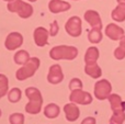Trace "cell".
<instances>
[{"instance_id":"obj_1","label":"cell","mask_w":125,"mask_h":124,"mask_svg":"<svg viewBox=\"0 0 125 124\" xmlns=\"http://www.w3.org/2000/svg\"><path fill=\"white\" fill-rule=\"evenodd\" d=\"M25 94L29 98V103L25 107V111L30 114H37L41 112L42 104H43V98L37 88L30 87L25 90Z\"/></svg>"},{"instance_id":"obj_2","label":"cell","mask_w":125,"mask_h":124,"mask_svg":"<svg viewBox=\"0 0 125 124\" xmlns=\"http://www.w3.org/2000/svg\"><path fill=\"white\" fill-rule=\"evenodd\" d=\"M78 50L75 46H67V45H59L55 46L50 51V56L54 61L59 59H67V61H73L77 57Z\"/></svg>"},{"instance_id":"obj_3","label":"cell","mask_w":125,"mask_h":124,"mask_svg":"<svg viewBox=\"0 0 125 124\" xmlns=\"http://www.w3.org/2000/svg\"><path fill=\"white\" fill-rule=\"evenodd\" d=\"M40 59L37 57H33V58L29 59L28 63H25L24 65H22V67L20 69H18L15 77L18 80H25V79L32 77L33 75L36 72V70L40 67Z\"/></svg>"},{"instance_id":"obj_4","label":"cell","mask_w":125,"mask_h":124,"mask_svg":"<svg viewBox=\"0 0 125 124\" xmlns=\"http://www.w3.org/2000/svg\"><path fill=\"white\" fill-rule=\"evenodd\" d=\"M8 10L10 12H17L20 18L28 19L33 14V7L22 0H13L8 3Z\"/></svg>"},{"instance_id":"obj_5","label":"cell","mask_w":125,"mask_h":124,"mask_svg":"<svg viewBox=\"0 0 125 124\" xmlns=\"http://www.w3.org/2000/svg\"><path fill=\"white\" fill-rule=\"evenodd\" d=\"M111 91H112V86H111L110 81L106 79L99 80L94 85V97L99 100L109 99Z\"/></svg>"},{"instance_id":"obj_6","label":"cell","mask_w":125,"mask_h":124,"mask_svg":"<svg viewBox=\"0 0 125 124\" xmlns=\"http://www.w3.org/2000/svg\"><path fill=\"white\" fill-rule=\"evenodd\" d=\"M69 100L77 104H90L92 102V97L89 92L82 91L81 89H76L71 91Z\"/></svg>"},{"instance_id":"obj_7","label":"cell","mask_w":125,"mask_h":124,"mask_svg":"<svg viewBox=\"0 0 125 124\" xmlns=\"http://www.w3.org/2000/svg\"><path fill=\"white\" fill-rule=\"evenodd\" d=\"M65 30L70 36H80V34H81V20H80V18L71 17L65 24Z\"/></svg>"},{"instance_id":"obj_8","label":"cell","mask_w":125,"mask_h":124,"mask_svg":"<svg viewBox=\"0 0 125 124\" xmlns=\"http://www.w3.org/2000/svg\"><path fill=\"white\" fill-rule=\"evenodd\" d=\"M23 44V36L19 32H11L4 41V46L9 51H14Z\"/></svg>"},{"instance_id":"obj_9","label":"cell","mask_w":125,"mask_h":124,"mask_svg":"<svg viewBox=\"0 0 125 124\" xmlns=\"http://www.w3.org/2000/svg\"><path fill=\"white\" fill-rule=\"evenodd\" d=\"M64 79V74H62V67L57 64L51 66L50 67V72L47 75V80L52 85H57V83H62Z\"/></svg>"},{"instance_id":"obj_10","label":"cell","mask_w":125,"mask_h":124,"mask_svg":"<svg viewBox=\"0 0 125 124\" xmlns=\"http://www.w3.org/2000/svg\"><path fill=\"white\" fill-rule=\"evenodd\" d=\"M34 36V42L37 46L43 47V46L47 45L48 44V36H50V31H47L45 28H36L33 33Z\"/></svg>"},{"instance_id":"obj_11","label":"cell","mask_w":125,"mask_h":124,"mask_svg":"<svg viewBox=\"0 0 125 124\" xmlns=\"http://www.w3.org/2000/svg\"><path fill=\"white\" fill-rule=\"evenodd\" d=\"M105 35L112 41H120L124 36V30L114 23H110L105 28Z\"/></svg>"},{"instance_id":"obj_12","label":"cell","mask_w":125,"mask_h":124,"mask_svg":"<svg viewBox=\"0 0 125 124\" xmlns=\"http://www.w3.org/2000/svg\"><path fill=\"white\" fill-rule=\"evenodd\" d=\"M84 20L91 25V28H97L102 30V21L100 14L94 10H88L84 12Z\"/></svg>"},{"instance_id":"obj_13","label":"cell","mask_w":125,"mask_h":124,"mask_svg":"<svg viewBox=\"0 0 125 124\" xmlns=\"http://www.w3.org/2000/svg\"><path fill=\"white\" fill-rule=\"evenodd\" d=\"M71 8L70 3L67 1H62V0H51L48 3V9L52 13H59L68 11Z\"/></svg>"},{"instance_id":"obj_14","label":"cell","mask_w":125,"mask_h":124,"mask_svg":"<svg viewBox=\"0 0 125 124\" xmlns=\"http://www.w3.org/2000/svg\"><path fill=\"white\" fill-rule=\"evenodd\" d=\"M64 112H65V115H66V119L70 122H73L76 121L80 115V111H79V108L75 104V103H68L64 107Z\"/></svg>"},{"instance_id":"obj_15","label":"cell","mask_w":125,"mask_h":124,"mask_svg":"<svg viewBox=\"0 0 125 124\" xmlns=\"http://www.w3.org/2000/svg\"><path fill=\"white\" fill-rule=\"evenodd\" d=\"M109 101L111 103V109L113 110V112L115 111H121L123 110L125 111V101H122L121 97L116 93H112L109 97Z\"/></svg>"},{"instance_id":"obj_16","label":"cell","mask_w":125,"mask_h":124,"mask_svg":"<svg viewBox=\"0 0 125 124\" xmlns=\"http://www.w3.org/2000/svg\"><path fill=\"white\" fill-rule=\"evenodd\" d=\"M99 50L94 46H91L87 50L86 55H84V62H86V65L89 64H94L97 63L98 58H99Z\"/></svg>"},{"instance_id":"obj_17","label":"cell","mask_w":125,"mask_h":124,"mask_svg":"<svg viewBox=\"0 0 125 124\" xmlns=\"http://www.w3.org/2000/svg\"><path fill=\"white\" fill-rule=\"evenodd\" d=\"M84 72H86L87 75H89L90 77L94 78V79H97V78H99V77H101V75H102L101 68H100V66L98 65L97 63L86 65V66H84Z\"/></svg>"},{"instance_id":"obj_18","label":"cell","mask_w":125,"mask_h":124,"mask_svg":"<svg viewBox=\"0 0 125 124\" xmlns=\"http://www.w3.org/2000/svg\"><path fill=\"white\" fill-rule=\"evenodd\" d=\"M111 17L116 22L125 21V3H119L117 7L112 11Z\"/></svg>"},{"instance_id":"obj_19","label":"cell","mask_w":125,"mask_h":124,"mask_svg":"<svg viewBox=\"0 0 125 124\" xmlns=\"http://www.w3.org/2000/svg\"><path fill=\"white\" fill-rule=\"evenodd\" d=\"M59 112H61V109L57 104L55 103H51V104L46 105L45 109H44V114H45L46 118L48 119H55L59 115Z\"/></svg>"},{"instance_id":"obj_20","label":"cell","mask_w":125,"mask_h":124,"mask_svg":"<svg viewBox=\"0 0 125 124\" xmlns=\"http://www.w3.org/2000/svg\"><path fill=\"white\" fill-rule=\"evenodd\" d=\"M13 59H14V63L18 64V65H24L25 63L29 62V59H30V55H29V53L26 52V51L21 50V51H19V52L15 53Z\"/></svg>"},{"instance_id":"obj_21","label":"cell","mask_w":125,"mask_h":124,"mask_svg":"<svg viewBox=\"0 0 125 124\" xmlns=\"http://www.w3.org/2000/svg\"><path fill=\"white\" fill-rule=\"evenodd\" d=\"M88 39L91 43L93 44H97L100 43L102 41V32H101V29H97V28H92L90 30L88 34Z\"/></svg>"},{"instance_id":"obj_22","label":"cell","mask_w":125,"mask_h":124,"mask_svg":"<svg viewBox=\"0 0 125 124\" xmlns=\"http://www.w3.org/2000/svg\"><path fill=\"white\" fill-rule=\"evenodd\" d=\"M125 121V111H115L110 119V124H123Z\"/></svg>"},{"instance_id":"obj_23","label":"cell","mask_w":125,"mask_h":124,"mask_svg":"<svg viewBox=\"0 0 125 124\" xmlns=\"http://www.w3.org/2000/svg\"><path fill=\"white\" fill-rule=\"evenodd\" d=\"M114 56L116 59L121 61L125 57V35L120 40V45L114 51Z\"/></svg>"},{"instance_id":"obj_24","label":"cell","mask_w":125,"mask_h":124,"mask_svg":"<svg viewBox=\"0 0 125 124\" xmlns=\"http://www.w3.org/2000/svg\"><path fill=\"white\" fill-rule=\"evenodd\" d=\"M21 94H22V92L19 88H13V89H11L10 91H9L8 99H9L10 102L15 103V102H18V101H20V99H21Z\"/></svg>"},{"instance_id":"obj_25","label":"cell","mask_w":125,"mask_h":124,"mask_svg":"<svg viewBox=\"0 0 125 124\" xmlns=\"http://www.w3.org/2000/svg\"><path fill=\"white\" fill-rule=\"evenodd\" d=\"M10 124H23L24 123V115L22 113H13L9 118Z\"/></svg>"},{"instance_id":"obj_26","label":"cell","mask_w":125,"mask_h":124,"mask_svg":"<svg viewBox=\"0 0 125 124\" xmlns=\"http://www.w3.org/2000/svg\"><path fill=\"white\" fill-rule=\"evenodd\" d=\"M8 87H9V80L4 75L0 74V91L3 93V96L7 94L8 91Z\"/></svg>"},{"instance_id":"obj_27","label":"cell","mask_w":125,"mask_h":124,"mask_svg":"<svg viewBox=\"0 0 125 124\" xmlns=\"http://www.w3.org/2000/svg\"><path fill=\"white\" fill-rule=\"evenodd\" d=\"M81 88H82V83L79 78H73L70 80V83H69V89L71 91L76 89H81Z\"/></svg>"},{"instance_id":"obj_28","label":"cell","mask_w":125,"mask_h":124,"mask_svg":"<svg viewBox=\"0 0 125 124\" xmlns=\"http://www.w3.org/2000/svg\"><path fill=\"white\" fill-rule=\"evenodd\" d=\"M59 31V26H58V23H57V21L55 20V21H53V23L51 24V29H50V35L51 36H55V35H57V33H58Z\"/></svg>"},{"instance_id":"obj_29","label":"cell","mask_w":125,"mask_h":124,"mask_svg":"<svg viewBox=\"0 0 125 124\" xmlns=\"http://www.w3.org/2000/svg\"><path fill=\"white\" fill-rule=\"evenodd\" d=\"M81 124H95V119L91 118V116H88V118H86L82 121Z\"/></svg>"},{"instance_id":"obj_30","label":"cell","mask_w":125,"mask_h":124,"mask_svg":"<svg viewBox=\"0 0 125 124\" xmlns=\"http://www.w3.org/2000/svg\"><path fill=\"white\" fill-rule=\"evenodd\" d=\"M119 3H125V0H116Z\"/></svg>"},{"instance_id":"obj_31","label":"cell","mask_w":125,"mask_h":124,"mask_svg":"<svg viewBox=\"0 0 125 124\" xmlns=\"http://www.w3.org/2000/svg\"><path fill=\"white\" fill-rule=\"evenodd\" d=\"M2 97H3V93H2V92H1V91H0V99H1V98H2Z\"/></svg>"},{"instance_id":"obj_32","label":"cell","mask_w":125,"mask_h":124,"mask_svg":"<svg viewBox=\"0 0 125 124\" xmlns=\"http://www.w3.org/2000/svg\"><path fill=\"white\" fill-rule=\"evenodd\" d=\"M29 1H31V2H35V1H37V0H29Z\"/></svg>"},{"instance_id":"obj_33","label":"cell","mask_w":125,"mask_h":124,"mask_svg":"<svg viewBox=\"0 0 125 124\" xmlns=\"http://www.w3.org/2000/svg\"><path fill=\"white\" fill-rule=\"evenodd\" d=\"M4 1H8V2H10V1H13V0H4Z\"/></svg>"},{"instance_id":"obj_34","label":"cell","mask_w":125,"mask_h":124,"mask_svg":"<svg viewBox=\"0 0 125 124\" xmlns=\"http://www.w3.org/2000/svg\"><path fill=\"white\" fill-rule=\"evenodd\" d=\"M0 116H1V110H0Z\"/></svg>"}]
</instances>
